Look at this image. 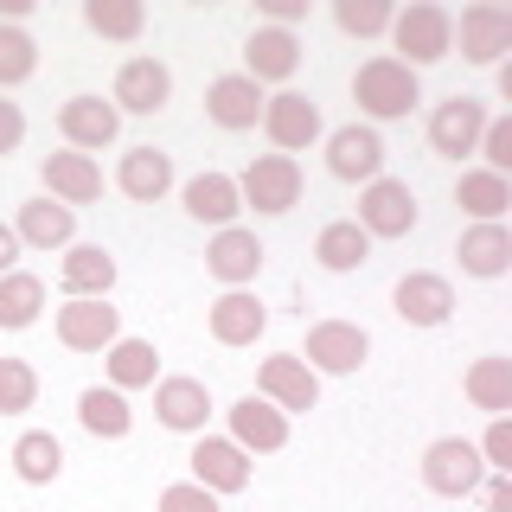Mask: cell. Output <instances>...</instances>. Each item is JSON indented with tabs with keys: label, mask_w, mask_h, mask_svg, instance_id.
Here are the masks:
<instances>
[{
	"label": "cell",
	"mask_w": 512,
	"mask_h": 512,
	"mask_svg": "<svg viewBox=\"0 0 512 512\" xmlns=\"http://www.w3.org/2000/svg\"><path fill=\"white\" fill-rule=\"evenodd\" d=\"M180 205H186V218L192 224H212V231H224V224H237L244 218V199H237V180L231 173H192V180L180 186Z\"/></svg>",
	"instance_id": "obj_27"
},
{
	"label": "cell",
	"mask_w": 512,
	"mask_h": 512,
	"mask_svg": "<svg viewBox=\"0 0 512 512\" xmlns=\"http://www.w3.org/2000/svg\"><path fill=\"white\" fill-rule=\"evenodd\" d=\"M256 397L276 404L282 416H308V410H320V378L301 365V352H269L256 365Z\"/></svg>",
	"instance_id": "obj_7"
},
{
	"label": "cell",
	"mask_w": 512,
	"mask_h": 512,
	"mask_svg": "<svg viewBox=\"0 0 512 512\" xmlns=\"http://www.w3.org/2000/svg\"><path fill=\"white\" fill-rule=\"evenodd\" d=\"M365 359H372V333H365L359 320H314L308 327L301 365H308L314 378H352Z\"/></svg>",
	"instance_id": "obj_3"
},
{
	"label": "cell",
	"mask_w": 512,
	"mask_h": 512,
	"mask_svg": "<svg viewBox=\"0 0 512 512\" xmlns=\"http://www.w3.org/2000/svg\"><path fill=\"white\" fill-rule=\"evenodd\" d=\"M480 128H487V103L480 96H448V103L429 109V154H442V160H468L480 148Z\"/></svg>",
	"instance_id": "obj_8"
},
{
	"label": "cell",
	"mask_w": 512,
	"mask_h": 512,
	"mask_svg": "<svg viewBox=\"0 0 512 512\" xmlns=\"http://www.w3.org/2000/svg\"><path fill=\"white\" fill-rule=\"evenodd\" d=\"M391 13L384 0H333V26L346 32V39H384L391 32Z\"/></svg>",
	"instance_id": "obj_38"
},
{
	"label": "cell",
	"mask_w": 512,
	"mask_h": 512,
	"mask_svg": "<svg viewBox=\"0 0 512 512\" xmlns=\"http://www.w3.org/2000/svg\"><path fill=\"white\" fill-rule=\"evenodd\" d=\"M154 512H218V493H205L199 480H173V487H160Z\"/></svg>",
	"instance_id": "obj_41"
},
{
	"label": "cell",
	"mask_w": 512,
	"mask_h": 512,
	"mask_svg": "<svg viewBox=\"0 0 512 512\" xmlns=\"http://www.w3.org/2000/svg\"><path fill=\"white\" fill-rule=\"evenodd\" d=\"M455 39H461V58H468V64H506V52H512V13L493 7V0L461 7Z\"/></svg>",
	"instance_id": "obj_22"
},
{
	"label": "cell",
	"mask_w": 512,
	"mask_h": 512,
	"mask_svg": "<svg viewBox=\"0 0 512 512\" xmlns=\"http://www.w3.org/2000/svg\"><path fill=\"white\" fill-rule=\"evenodd\" d=\"M263 103H269V90L263 84H250L244 71H224L205 84V116H212L224 135H244V128L263 122Z\"/></svg>",
	"instance_id": "obj_20"
},
{
	"label": "cell",
	"mask_w": 512,
	"mask_h": 512,
	"mask_svg": "<svg viewBox=\"0 0 512 512\" xmlns=\"http://www.w3.org/2000/svg\"><path fill=\"white\" fill-rule=\"evenodd\" d=\"M461 391H468V404L474 410H487V416H506L512 410V359H474L468 372H461Z\"/></svg>",
	"instance_id": "obj_34"
},
{
	"label": "cell",
	"mask_w": 512,
	"mask_h": 512,
	"mask_svg": "<svg viewBox=\"0 0 512 512\" xmlns=\"http://www.w3.org/2000/svg\"><path fill=\"white\" fill-rule=\"evenodd\" d=\"M352 103H359V116L365 122H404L416 103H423V77L410 71V64H397L391 52H378V58H365L359 71H352Z\"/></svg>",
	"instance_id": "obj_1"
},
{
	"label": "cell",
	"mask_w": 512,
	"mask_h": 512,
	"mask_svg": "<svg viewBox=\"0 0 512 512\" xmlns=\"http://www.w3.org/2000/svg\"><path fill=\"white\" fill-rule=\"evenodd\" d=\"M20 141H26V109L13 96H0V160L20 154Z\"/></svg>",
	"instance_id": "obj_43"
},
{
	"label": "cell",
	"mask_w": 512,
	"mask_h": 512,
	"mask_svg": "<svg viewBox=\"0 0 512 512\" xmlns=\"http://www.w3.org/2000/svg\"><path fill=\"white\" fill-rule=\"evenodd\" d=\"M480 480H487V461H480V448L468 436H436L423 448V487L429 493L468 500V493H480Z\"/></svg>",
	"instance_id": "obj_5"
},
{
	"label": "cell",
	"mask_w": 512,
	"mask_h": 512,
	"mask_svg": "<svg viewBox=\"0 0 512 512\" xmlns=\"http://www.w3.org/2000/svg\"><path fill=\"white\" fill-rule=\"evenodd\" d=\"M416 218H423V212H416L410 180H391V173H378V180L359 186V218H352V224H359L372 244H378V237H410Z\"/></svg>",
	"instance_id": "obj_6"
},
{
	"label": "cell",
	"mask_w": 512,
	"mask_h": 512,
	"mask_svg": "<svg viewBox=\"0 0 512 512\" xmlns=\"http://www.w3.org/2000/svg\"><path fill=\"white\" fill-rule=\"evenodd\" d=\"M180 186V173H173V154L167 148H128L116 160V192L135 205H160L167 192Z\"/></svg>",
	"instance_id": "obj_24"
},
{
	"label": "cell",
	"mask_w": 512,
	"mask_h": 512,
	"mask_svg": "<svg viewBox=\"0 0 512 512\" xmlns=\"http://www.w3.org/2000/svg\"><path fill=\"white\" fill-rule=\"evenodd\" d=\"M480 493H487V512H512V474H487Z\"/></svg>",
	"instance_id": "obj_45"
},
{
	"label": "cell",
	"mask_w": 512,
	"mask_h": 512,
	"mask_svg": "<svg viewBox=\"0 0 512 512\" xmlns=\"http://www.w3.org/2000/svg\"><path fill=\"white\" fill-rule=\"evenodd\" d=\"M39 404V372L26 359H0V416H26Z\"/></svg>",
	"instance_id": "obj_39"
},
{
	"label": "cell",
	"mask_w": 512,
	"mask_h": 512,
	"mask_svg": "<svg viewBox=\"0 0 512 512\" xmlns=\"http://www.w3.org/2000/svg\"><path fill=\"white\" fill-rule=\"evenodd\" d=\"M256 128H263V135L276 141V154H288V160L327 135V128H320V103H314V96H301V90H276L263 103V122H256Z\"/></svg>",
	"instance_id": "obj_10"
},
{
	"label": "cell",
	"mask_w": 512,
	"mask_h": 512,
	"mask_svg": "<svg viewBox=\"0 0 512 512\" xmlns=\"http://www.w3.org/2000/svg\"><path fill=\"white\" fill-rule=\"evenodd\" d=\"M455 256H461V276L500 282L512 269V231H506V224H468L461 244H455Z\"/></svg>",
	"instance_id": "obj_29"
},
{
	"label": "cell",
	"mask_w": 512,
	"mask_h": 512,
	"mask_svg": "<svg viewBox=\"0 0 512 512\" xmlns=\"http://www.w3.org/2000/svg\"><path fill=\"white\" fill-rule=\"evenodd\" d=\"M455 205H461V212H468L474 224H506L512 180H500V173H487V167H461V180H455Z\"/></svg>",
	"instance_id": "obj_31"
},
{
	"label": "cell",
	"mask_w": 512,
	"mask_h": 512,
	"mask_svg": "<svg viewBox=\"0 0 512 512\" xmlns=\"http://www.w3.org/2000/svg\"><path fill=\"white\" fill-rule=\"evenodd\" d=\"M109 103H116L122 116H160V109L173 103V71H167L154 52L122 58V64H116V90H109Z\"/></svg>",
	"instance_id": "obj_9"
},
{
	"label": "cell",
	"mask_w": 512,
	"mask_h": 512,
	"mask_svg": "<svg viewBox=\"0 0 512 512\" xmlns=\"http://www.w3.org/2000/svg\"><path fill=\"white\" fill-rule=\"evenodd\" d=\"M45 314V282L32 269H7L0 276V333H26Z\"/></svg>",
	"instance_id": "obj_35"
},
{
	"label": "cell",
	"mask_w": 512,
	"mask_h": 512,
	"mask_svg": "<svg viewBox=\"0 0 512 512\" xmlns=\"http://www.w3.org/2000/svg\"><path fill=\"white\" fill-rule=\"evenodd\" d=\"M224 436L244 448L250 461H256V455H282V448H288V416L250 391V397H237V404L224 410Z\"/></svg>",
	"instance_id": "obj_13"
},
{
	"label": "cell",
	"mask_w": 512,
	"mask_h": 512,
	"mask_svg": "<svg viewBox=\"0 0 512 512\" xmlns=\"http://www.w3.org/2000/svg\"><path fill=\"white\" fill-rule=\"evenodd\" d=\"M52 333L64 352H109L122 340V314L109 301H64L52 314Z\"/></svg>",
	"instance_id": "obj_14"
},
{
	"label": "cell",
	"mask_w": 512,
	"mask_h": 512,
	"mask_svg": "<svg viewBox=\"0 0 512 512\" xmlns=\"http://www.w3.org/2000/svg\"><path fill=\"white\" fill-rule=\"evenodd\" d=\"M58 135H64V148L96 154V148H109V141L122 135V109L103 103V96H64L58 103Z\"/></svg>",
	"instance_id": "obj_17"
},
{
	"label": "cell",
	"mask_w": 512,
	"mask_h": 512,
	"mask_svg": "<svg viewBox=\"0 0 512 512\" xmlns=\"http://www.w3.org/2000/svg\"><path fill=\"white\" fill-rule=\"evenodd\" d=\"M314 263L327 269V276H352V269L372 263V237L352 218H333V224H320V237H314Z\"/></svg>",
	"instance_id": "obj_30"
},
{
	"label": "cell",
	"mask_w": 512,
	"mask_h": 512,
	"mask_svg": "<svg viewBox=\"0 0 512 512\" xmlns=\"http://www.w3.org/2000/svg\"><path fill=\"white\" fill-rule=\"evenodd\" d=\"M391 308H397L404 327H448L455 288H448V276H436V269H410V276H397V288H391Z\"/></svg>",
	"instance_id": "obj_16"
},
{
	"label": "cell",
	"mask_w": 512,
	"mask_h": 512,
	"mask_svg": "<svg viewBox=\"0 0 512 512\" xmlns=\"http://www.w3.org/2000/svg\"><path fill=\"white\" fill-rule=\"evenodd\" d=\"M32 71H39V39H32L26 26H7V20H0V96L20 90Z\"/></svg>",
	"instance_id": "obj_37"
},
{
	"label": "cell",
	"mask_w": 512,
	"mask_h": 512,
	"mask_svg": "<svg viewBox=\"0 0 512 512\" xmlns=\"http://www.w3.org/2000/svg\"><path fill=\"white\" fill-rule=\"evenodd\" d=\"M320 141H327V173L333 180L365 186V180L384 173V135L372 122H346V128H333V135H320Z\"/></svg>",
	"instance_id": "obj_12"
},
{
	"label": "cell",
	"mask_w": 512,
	"mask_h": 512,
	"mask_svg": "<svg viewBox=\"0 0 512 512\" xmlns=\"http://www.w3.org/2000/svg\"><path fill=\"white\" fill-rule=\"evenodd\" d=\"M84 26L96 39L135 45L141 32H148V7H141V0H84Z\"/></svg>",
	"instance_id": "obj_36"
},
{
	"label": "cell",
	"mask_w": 512,
	"mask_h": 512,
	"mask_svg": "<svg viewBox=\"0 0 512 512\" xmlns=\"http://www.w3.org/2000/svg\"><path fill=\"white\" fill-rule=\"evenodd\" d=\"M58 288H64V301H109V288H116V256L103 244L58 250Z\"/></svg>",
	"instance_id": "obj_23"
},
{
	"label": "cell",
	"mask_w": 512,
	"mask_h": 512,
	"mask_svg": "<svg viewBox=\"0 0 512 512\" xmlns=\"http://www.w3.org/2000/svg\"><path fill=\"white\" fill-rule=\"evenodd\" d=\"M263 237L244 231V224H224V231H212V244H205V269H212V282L224 288H250L256 276H263Z\"/></svg>",
	"instance_id": "obj_18"
},
{
	"label": "cell",
	"mask_w": 512,
	"mask_h": 512,
	"mask_svg": "<svg viewBox=\"0 0 512 512\" xmlns=\"http://www.w3.org/2000/svg\"><path fill=\"white\" fill-rule=\"evenodd\" d=\"M212 391L205 378H160L154 384V423L173 429V436H205L212 429Z\"/></svg>",
	"instance_id": "obj_15"
},
{
	"label": "cell",
	"mask_w": 512,
	"mask_h": 512,
	"mask_svg": "<svg viewBox=\"0 0 512 512\" xmlns=\"http://www.w3.org/2000/svg\"><path fill=\"white\" fill-rule=\"evenodd\" d=\"M391 58L410 64V71H423V64H442L455 52V13L436 7V0H410V7L391 13Z\"/></svg>",
	"instance_id": "obj_2"
},
{
	"label": "cell",
	"mask_w": 512,
	"mask_h": 512,
	"mask_svg": "<svg viewBox=\"0 0 512 512\" xmlns=\"http://www.w3.org/2000/svg\"><path fill=\"white\" fill-rule=\"evenodd\" d=\"M7 269H20V237H13V224H0V276Z\"/></svg>",
	"instance_id": "obj_46"
},
{
	"label": "cell",
	"mask_w": 512,
	"mask_h": 512,
	"mask_svg": "<svg viewBox=\"0 0 512 512\" xmlns=\"http://www.w3.org/2000/svg\"><path fill=\"white\" fill-rule=\"evenodd\" d=\"M301 71V39L288 26H256L250 39H244V77L250 84H282L288 90V77Z\"/></svg>",
	"instance_id": "obj_21"
},
{
	"label": "cell",
	"mask_w": 512,
	"mask_h": 512,
	"mask_svg": "<svg viewBox=\"0 0 512 512\" xmlns=\"http://www.w3.org/2000/svg\"><path fill=\"white\" fill-rule=\"evenodd\" d=\"M474 448H480V461H487V474H512V423L506 416H493L487 436H480Z\"/></svg>",
	"instance_id": "obj_42"
},
{
	"label": "cell",
	"mask_w": 512,
	"mask_h": 512,
	"mask_svg": "<svg viewBox=\"0 0 512 512\" xmlns=\"http://www.w3.org/2000/svg\"><path fill=\"white\" fill-rule=\"evenodd\" d=\"M77 423H84L96 442H122L128 429H135V410H128L122 391H109V384H90V391H77Z\"/></svg>",
	"instance_id": "obj_33"
},
{
	"label": "cell",
	"mask_w": 512,
	"mask_h": 512,
	"mask_svg": "<svg viewBox=\"0 0 512 512\" xmlns=\"http://www.w3.org/2000/svg\"><path fill=\"white\" fill-rule=\"evenodd\" d=\"M103 378H109V391H122V397L128 391H148V384H160V346L122 333V340L103 352Z\"/></svg>",
	"instance_id": "obj_28"
},
{
	"label": "cell",
	"mask_w": 512,
	"mask_h": 512,
	"mask_svg": "<svg viewBox=\"0 0 512 512\" xmlns=\"http://www.w3.org/2000/svg\"><path fill=\"white\" fill-rule=\"evenodd\" d=\"M269 327V308L250 295V288H224V295L205 308V333H212L218 346H256Z\"/></svg>",
	"instance_id": "obj_25"
},
{
	"label": "cell",
	"mask_w": 512,
	"mask_h": 512,
	"mask_svg": "<svg viewBox=\"0 0 512 512\" xmlns=\"http://www.w3.org/2000/svg\"><path fill=\"white\" fill-rule=\"evenodd\" d=\"M39 180H45V199L58 205H96L103 199V167H96V154H77V148H58L39 160Z\"/></svg>",
	"instance_id": "obj_19"
},
{
	"label": "cell",
	"mask_w": 512,
	"mask_h": 512,
	"mask_svg": "<svg viewBox=\"0 0 512 512\" xmlns=\"http://www.w3.org/2000/svg\"><path fill=\"white\" fill-rule=\"evenodd\" d=\"M7 461H13V474H20L26 487H52V480L64 474V442L52 436V429H20Z\"/></svg>",
	"instance_id": "obj_32"
},
{
	"label": "cell",
	"mask_w": 512,
	"mask_h": 512,
	"mask_svg": "<svg viewBox=\"0 0 512 512\" xmlns=\"http://www.w3.org/2000/svg\"><path fill=\"white\" fill-rule=\"evenodd\" d=\"M13 237H20V250H71L77 244V212L58 199H26L20 212H13Z\"/></svg>",
	"instance_id": "obj_26"
},
{
	"label": "cell",
	"mask_w": 512,
	"mask_h": 512,
	"mask_svg": "<svg viewBox=\"0 0 512 512\" xmlns=\"http://www.w3.org/2000/svg\"><path fill=\"white\" fill-rule=\"evenodd\" d=\"M192 480H199L205 493H218V500H231V493H244L250 487V474H256V461L244 455V448H237L231 436H212V429H205L199 442H192Z\"/></svg>",
	"instance_id": "obj_11"
},
{
	"label": "cell",
	"mask_w": 512,
	"mask_h": 512,
	"mask_svg": "<svg viewBox=\"0 0 512 512\" xmlns=\"http://www.w3.org/2000/svg\"><path fill=\"white\" fill-rule=\"evenodd\" d=\"M474 154H480V167H487V173H500V180H506V173H512V116H487Z\"/></svg>",
	"instance_id": "obj_40"
},
{
	"label": "cell",
	"mask_w": 512,
	"mask_h": 512,
	"mask_svg": "<svg viewBox=\"0 0 512 512\" xmlns=\"http://www.w3.org/2000/svg\"><path fill=\"white\" fill-rule=\"evenodd\" d=\"M237 199H244V212L256 218H282L301 205V160L288 154H256L244 167V180H237Z\"/></svg>",
	"instance_id": "obj_4"
},
{
	"label": "cell",
	"mask_w": 512,
	"mask_h": 512,
	"mask_svg": "<svg viewBox=\"0 0 512 512\" xmlns=\"http://www.w3.org/2000/svg\"><path fill=\"white\" fill-rule=\"evenodd\" d=\"M256 7H263L269 26H288V32H295V20L308 13V0H256Z\"/></svg>",
	"instance_id": "obj_44"
}]
</instances>
